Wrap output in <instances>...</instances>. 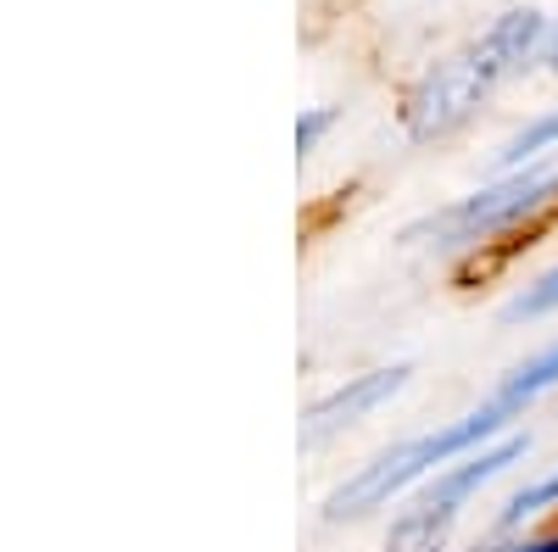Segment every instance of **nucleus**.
<instances>
[{"mask_svg": "<svg viewBox=\"0 0 558 552\" xmlns=\"http://www.w3.org/2000/svg\"><path fill=\"white\" fill-rule=\"evenodd\" d=\"M458 525V502H436V496H418V508H408L391 536L386 552H447V536Z\"/></svg>", "mask_w": 558, "mask_h": 552, "instance_id": "nucleus-6", "label": "nucleus"}, {"mask_svg": "<svg viewBox=\"0 0 558 552\" xmlns=\"http://www.w3.org/2000/svg\"><path fill=\"white\" fill-rule=\"evenodd\" d=\"M553 502H558V475H547L542 486H531V491H520V496H508L502 525H520L525 514H542V508H553Z\"/></svg>", "mask_w": 558, "mask_h": 552, "instance_id": "nucleus-9", "label": "nucleus"}, {"mask_svg": "<svg viewBox=\"0 0 558 552\" xmlns=\"http://www.w3.org/2000/svg\"><path fill=\"white\" fill-rule=\"evenodd\" d=\"M508 552H558V530L553 536H536V541H520V547H508Z\"/></svg>", "mask_w": 558, "mask_h": 552, "instance_id": "nucleus-11", "label": "nucleus"}, {"mask_svg": "<svg viewBox=\"0 0 558 552\" xmlns=\"http://www.w3.org/2000/svg\"><path fill=\"white\" fill-rule=\"evenodd\" d=\"M336 123V107H307L302 118H296V151L307 157L318 140H324V128H330Z\"/></svg>", "mask_w": 558, "mask_h": 552, "instance_id": "nucleus-10", "label": "nucleus"}, {"mask_svg": "<svg viewBox=\"0 0 558 552\" xmlns=\"http://www.w3.org/2000/svg\"><path fill=\"white\" fill-rule=\"evenodd\" d=\"M558 307V268H547L531 291H520L508 302V318H536V312H553Z\"/></svg>", "mask_w": 558, "mask_h": 552, "instance_id": "nucleus-8", "label": "nucleus"}, {"mask_svg": "<svg viewBox=\"0 0 558 552\" xmlns=\"http://www.w3.org/2000/svg\"><path fill=\"white\" fill-rule=\"evenodd\" d=\"M408 375H413V368L397 363V368H375V375H363V380L330 391V396L307 413V430L324 436V430H336V425H352V419H363V413H375L380 402H391V396L408 385Z\"/></svg>", "mask_w": 558, "mask_h": 552, "instance_id": "nucleus-4", "label": "nucleus"}, {"mask_svg": "<svg viewBox=\"0 0 558 552\" xmlns=\"http://www.w3.org/2000/svg\"><path fill=\"white\" fill-rule=\"evenodd\" d=\"M553 196H558V168L531 162L520 173H497L486 191H475L470 201L441 212L430 229H447V235H458V241H486V235H497V229H514L531 212H542Z\"/></svg>", "mask_w": 558, "mask_h": 552, "instance_id": "nucleus-3", "label": "nucleus"}, {"mask_svg": "<svg viewBox=\"0 0 558 552\" xmlns=\"http://www.w3.org/2000/svg\"><path fill=\"white\" fill-rule=\"evenodd\" d=\"M502 419H508V407H502V402H486L481 413H470V419H458V425H447V430H430V436H418V441H402V446L380 452L375 464H363L347 486L330 491L324 514H330V519H363V514L386 508L397 491H408L413 480L436 475L447 457H463L470 446H481L486 436H497Z\"/></svg>", "mask_w": 558, "mask_h": 552, "instance_id": "nucleus-2", "label": "nucleus"}, {"mask_svg": "<svg viewBox=\"0 0 558 552\" xmlns=\"http://www.w3.org/2000/svg\"><path fill=\"white\" fill-rule=\"evenodd\" d=\"M542 62L558 73V17H553V34H547V45H542Z\"/></svg>", "mask_w": 558, "mask_h": 552, "instance_id": "nucleus-12", "label": "nucleus"}, {"mask_svg": "<svg viewBox=\"0 0 558 552\" xmlns=\"http://www.w3.org/2000/svg\"><path fill=\"white\" fill-rule=\"evenodd\" d=\"M547 34H553V17L542 7H508L486 34H475L452 57L425 68L402 89V107H397L408 140H441V134L463 128L492 101V89L502 78H514L520 68L542 57Z\"/></svg>", "mask_w": 558, "mask_h": 552, "instance_id": "nucleus-1", "label": "nucleus"}, {"mask_svg": "<svg viewBox=\"0 0 558 552\" xmlns=\"http://www.w3.org/2000/svg\"><path fill=\"white\" fill-rule=\"evenodd\" d=\"M525 436H502L497 446H486V452H475V457H463L458 469H447L441 480H430V491L425 496H436V502H463L470 491H481L486 480H497L502 469H514L520 457H525Z\"/></svg>", "mask_w": 558, "mask_h": 552, "instance_id": "nucleus-5", "label": "nucleus"}, {"mask_svg": "<svg viewBox=\"0 0 558 552\" xmlns=\"http://www.w3.org/2000/svg\"><path fill=\"white\" fill-rule=\"evenodd\" d=\"M547 151H558V107L553 112H536L531 123H520L508 140L497 146V157H492V168L497 173H520V168H531V162H542Z\"/></svg>", "mask_w": 558, "mask_h": 552, "instance_id": "nucleus-7", "label": "nucleus"}]
</instances>
